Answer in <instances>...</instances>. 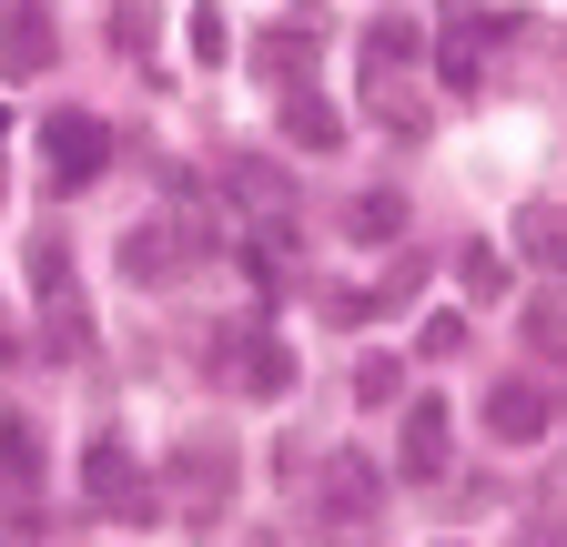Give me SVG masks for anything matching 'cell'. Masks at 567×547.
<instances>
[{"mask_svg": "<svg viewBox=\"0 0 567 547\" xmlns=\"http://www.w3.org/2000/svg\"><path fill=\"white\" fill-rule=\"evenodd\" d=\"M395 385H405V375H395L385 355H365V365H354V395H365V405H395Z\"/></svg>", "mask_w": 567, "mask_h": 547, "instance_id": "obj_19", "label": "cell"}, {"mask_svg": "<svg viewBox=\"0 0 567 547\" xmlns=\"http://www.w3.org/2000/svg\"><path fill=\"white\" fill-rule=\"evenodd\" d=\"M375 507V466L365 456H334L324 466V517H365Z\"/></svg>", "mask_w": 567, "mask_h": 547, "instance_id": "obj_10", "label": "cell"}, {"mask_svg": "<svg viewBox=\"0 0 567 547\" xmlns=\"http://www.w3.org/2000/svg\"><path fill=\"white\" fill-rule=\"evenodd\" d=\"M21 285H31L41 305H71V254H61L51 234H31V254H21Z\"/></svg>", "mask_w": 567, "mask_h": 547, "instance_id": "obj_11", "label": "cell"}, {"mask_svg": "<svg viewBox=\"0 0 567 547\" xmlns=\"http://www.w3.org/2000/svg\"><path fill=\"white\" fill-rule=\"evenodd\" d=\"M446 466V395H415L405 405V476H436Z\"/></svg>", "mask_w": 567, "mask_h": 547, "instance_id": "obj_5", "label": "cell"}, {"mask_svg": "<svg viewBox=\"0 0 567 547\" xmlns=\"http://www.w3.org/2000/svg\"><path fill=\"white\" fill-rule=\"evenodd\" d=\"M456 285H466V295H496V285H507V264H496L486 244H466V254H456Z\"/></svg>", "mask_w": 567, "mask_h": 547, "instance_id": "obj_18", "label": "cell"}, {"mask_svg": "<svg viewBox=\"0 0 567 547\" xmlns=\"http://www.w3.org/2000/svg\"><path fill=\"white\" fill-rule=\"evenodd\" d=\"M284 143H295V153H334L344 143V112L324 92H284Z\"/></svg>", "mask_w": 567, "mask_h": 547, "instance_id": "obj_3", "label": "cell"}, {"mask_svg": "<svg viewBox=\"0 0 567 547\" xmlns=\"http://www.w3.org/2000/svg\"><path fill=\"white\" fill-rule=\"evenodd\" d=\"M92 497H102V507H122V517H142V497H132V456H122L112 436L92 446Z\"/></svg>", "mask_w": 567, "mask_h": 547, "instance_id": "obj_12", "label": "cell"}, {"mask_svg": "<svg viewBox=\"0 0 567 547\" xmlns=\"http://www.w3.org/2000/svg\"><path fill=\"white\" fill-rule=\"evenodd\" d=\"M183 41H193V61H224V51H234V41H224V11H213V0H193Z\"/></svg>", "mask_w": 567, "mask_h": 547, "instance_id": "obj_17", "label": "cell"}, {"mask_svg": "<svg viewBox=\"0 0 567 547\" xmlns=\"http://www.w3.org/2000/svg\"><path fill=\"white\" fill-rule=\"evenodd\" d=\"M486 436H496V446H537V436H547V395H537L527 375H496V395H486Z\"/></svg>", "mask_w": 567, "mask_h": 547, "instance_id": "obj_2", "label": "cell"}, {"mask_svg": "<svg viewBox=\"0 0 567 547\" xmlns=\"http://www.w3.org/2000/svg\"><path fill=\"white\" fill-rule=\"evenodd\" d=\"M344 234H354V244L405 234V193H365V203H344Z\"/></svg>", "mask_w": 567, "mask_h": 547, "instance_id": "obj_13", "label": "cell"}, {"mask_svg": "<svg viewBox=\"0 0 567 547\" xmlns=\"http://www.w3.org/2000/svg\"><path fill=\"white\" fill-rule=\"evenodd\" d=\"M244 385L254 395H284V385H295V355H284V345H244Z\"/></svg>", "mask_w": 567, "mask_h": 547, "instance_id": "obj_15", "label": "cell"}, {"mask_svg": "<svg viewBox=\"0 0 567 547\" xmlns=\"http://www.w3.org/2000/svg\"><path fill=\"white\" fill-rule=\"evenodd\" d=\"M254 72H264L274 92H305V72H315V31H295V21H284V31H264Z\"/></svg>", "mask_w": 567, "mask_h": 547, "instance_id": "obj_4", "label": "cell"}, {"mask_svg": "<svg viewBox=\"0 0 567 547\" xmlns=\"http://www.w3.org/2000/svg\"><path fill=\"white\" fill-rule=\"evenodd\" d=\"M517 345H527L537 365H567V305H557V295H527V314H517Z\"/></svg>", "mask_w": 567, "mask_h": 547, "instance_id": "obj_6", "label": "cell"}, {"mask_svg": "<svg viewBox=\"0 0 567 547\" xmlns=\"http://www.w3.org/2000/svg\"><path fill=\"white\" fill-rule=\"evenodd\" d=\"M517 254H537L567 285V214H557V203H527V214H517Z\"/></svg>", "mask_w": 567, "mask_h": 547, "instance_id": "obj_7", "label": "cell"}, {"mask_svg": "<svg viewBox=\"0 0 567 547\" xmlns=\"http://www.w3.org/2000/svg\"><path fill=\"white\" fill-rule=\"evenodd\" d=\"M51 21H0V82H21V72H51Z\"/></svg>", "mask_w": 567, "mask_h": 547, "instance_id": "obj_8", "label": "cell"}, {"mask_svg": "<svg viewBox=\"0 0 567 547\" xmlns=\"http://www.w3.org/2000/svg\"><path fill=\"white\" fill-rule=\"evenodd\" d=\"M415 41H425L415 21H375L365 31V61H375V72H385V61H415Z\"/></svg>", "mask_w": 567, "mask_h": 547, "instance_id": "obj_16", "label": "cell"}, {"mask_svg": "<svg viewBox=\"0 0 567 547\" xmlns=\"http://www.w3.org/2000/svg\"><path fill=\"white\" fill-rule=\"evenodd\" d=\"M0 476H11V487H31V476H41V436L11 416V426H0Z\"/></svg>", "mask_w": 567, "mask_h": 547, "instance_id": "obj_14", "label": "cell"}, {"mask_svg": "<svg viewBox=\"0 0 567 547\" xmlns=\"http://www.w3.org/2000/svg\"><path fill=\"white\" fill-rule=\"evenodd\" d=\"M173 274V224H132L122 234V285H163Z\"/></svg>", "mask_w": 567, "mask_h": 547, "instance_id": "obj_9", "label": "cell"}, {"mask_svg": "<svg viewBox=\"0 0 567 547\" xmlns=\"http://www.w3.org/2000/svg\"><path fill=\"white\" fill-rule=\"evenodd\" d=\"M41 163H51L61 193H82V183L112 163V132H102L92 112H41Z\"/></svg>", "mask_w": 567, "mask_h": 547, "instance_id": "obj_1", "label": "cell"}]
</instances>
